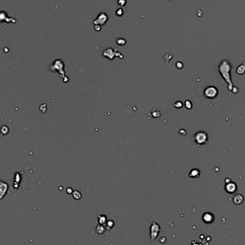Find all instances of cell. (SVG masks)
Returning <instances> with one entry per match:
<instances>
[{"instance_id": "cb8c5ba5", "label": "cell", "mask_w": 245, "mask_h": 245, "mask_svg": "<svg viewBox=\"0 0 245 245\" xmlns=\"http://www.w3.org/2000/svg\"><path fill=\"white\" fill-rule=\"evenodd\" d=\"M179 133H181V135H182V136H185V134H186V131H185V130H184V129L180 130Z\"/></svg>"}, {"instance_id": "8fae6325", "label": "cell", "mask_w": 245, "mask_h": 245, "mask_svg": "<svg viewBox=\"0 0 245 245\" xmlns=\"http://www.w3.org/2000/svg\"><path fill=\"white\" fill-rule=\"evenodd\" d=\"M97 221H98V224H99L105 225L106 224H107V221H108L107 216V215L102 214H98Z\"/></svg>"}, {"instance_id": "d6986e66", "label": "cell", "mask_w": 245, "mask_h": 245, "mask_svg": "<svg viewBox=\"0 0 245 245\" xmlns=\"http://www.w3.org/2000/svg\"><path fill=\"white\" fill-rule=\"evenodd\" d=\"M116 15L117 16H122L124 14V10L122 8H119L116 10L115 12Z\"/></svg>"}, {"instance_id": "603a6c76", "label": "cell", "mask_w": 245, "mask_h": 245, "mask_svg": "<svg viewBox=\"0 0 245 245\" xmlns=\"http://www.w3.org/2000/svg\"><path fill=\"white\" fill-rule=\"evenodd\" d=\"M94 30H96V32H99V31H101V25H94Z\"/></svg>"}, {"instance_id": "4fadbf2b", "label": "cell", "mask_w": 245, "mask_h": 245, "mask_svg": "<svg viewBox=\"0 0 245 245\" xmlns=\"http://www.w3.org/2000/svg\"><path fill=\"white\" fill-rule=\"evenodd\" d=\"M200 176V171L198 169H193L190 171L189 174V177L190 178H199Z\"/></svg>"}, {"instance_id": "2e32d148", "label": "cell", "mask_w": 245, "mask_h": 245, "mask_svg": "<svg viewBox=\"0 0 245 245\" xmlns=\"http://www.w3.org/2000/svg\"><path fill=\"white\" fill-rule=\"evenodd\" d=\"M72 196L73 197V199H76V200H80L81 199V197H82V195H81V192L78 191H73V192L72 194Z\"/></svg>"}, {"instance_id": "9c48e42d", "label": "cell", "mask_w": 245, "mask_h": 245, "mask_svg": "<svg viewBox=\"0 0 245 245\" xmlns=\"http://www.w3.org/2000/svg\"><path fill=\"white\" fill-rule=\"evenodd\" d=\"M8 190V184L6 182H4L3 181H1V184H0V199H2L4 197V196L7 194Z\"/></svg>"}, {"instance_id": "7402d4cb", "label": "cell", "mask_w": 245, "mask_h": 245, "mask_svg": "<svg viewBox=\"0 0 245 245\" xmlns=\"http://www.w3.org/2000/svg\"><path fill=\"white\" fill-rule=\"evenodd\" d=\"M185 108L189 110L191 109L192 107H193V104H192V103L190 101V100H186V101L185 102Z\"/></svg>"}, {"instance_id": "9a60e30c", "label": "cell", "mask_w": 245, "mask_h": 245, "mask_svg": "<svg viewBox=\"0 0 245 245\" xmlns=\"http://www.w3.org/2000/svg\"><path fill=\"white\" fill-rule=\"evenodd\" d=\"M237 73L239 75H243L245 73V62L242 63V65H240L237 68Z\"/></svg>"}, {"instance_id": "7c38bea8", "label": "cell", "mask_w": 245, "mask_h": 245, "mask_svg": "<svg viewBox=\"0 0 245 245\" xmlns=\"http://www.w3.org/2000/svg\"><path fill=\"white\" fill-rule=\"evenodd\" d=\"M149 115H150V116L152 117L153 119L157 120V119H159V118H160V116H161V112H160V110L159 109L154 108V109L152 110V111L150 112Z\"/></svg>"}, {"instance_id": "e0dca14e", "label": "cell", "mask_w": 245, "mask_h": 245, "mask_svg": "<svg viewBox=\"0 0 245 245\" xmlns=\"http://www.w3.org/2000/svg\"><path fill=\"white\" fill-rule=\"evenodd\" d=\"M116 44L118 45L124 46L127 43V41H126V40H125V39H124V38H118L117 40H116Z\"/></svg>"}, {"instance_id": "44dd1931", "label": "cell", "mask_w": 245, "mask_h": 245, "mask_svg": "<svg viewBox=\"0 0 245 245\" xmlns=\"http://www.w3.org/2000/svg\"><path fill=\"white\" fill-rule=\"evenodd\" d=\"M127 0H117V4L120 7H125L127 4Z\"/></svg>"}, {"instance_id": "7a4b0ae2", "label": "cell", "mask_w": 245, "mask_h": 245, "mask_svg": "<svg viewBox=\"0 0 245 245\" xmlns=\"http://www.w3.org/2000/svg\"><path fill=\"white\" fill-rule=\"evenodd\" d=\"M102 55L109 60H113L114 58H119L122 59L124 58L120 52H117V49H114L111 47H107L104 49L102 52Z\"/></svg>"}, {"instance_id": "d4e9b609", "label": "cell", "mask_w": 245, "mask_h": 245, "mask_svg": "<svg viewBox=\"0 0 245 245\" xmlns=\"http://www.w3.org/2000/svg\"><path fill=\"white\" fill-rule=\"evenodd\" d=\"M73 192V191L72 190L71 188H68V189H67V193L68 194H72Z\"/></svg>"}, {"instance_id": "52a82bcc", "label": "cell", "mask_w": 245, "mask_h": 245, "mask_svg": "<svg viewBox=\"0 0 245 245\" xmlns=\"http://www.w3.org/2000/svg\"><path fill=\"white\" fill-rule=\"evenodd\" d=\"M96 232L100 236H104V234H108L109 233L110 229L109 228L107 227V225H102V224H98L97 226H96Z\"/></svg>"}, {"instance_id": "3957f363", "label": "cell", "mask_w": 245, "mask_h": 245, "mask_svg": "<svg viewBox=\"0 0 245 245\" xmlns=\"http://www.w3.org/2000/svg\"><path fill=\"white\" fill-rule=\"evenodd\" d=\"M194 141L198 146L204 145L208 141V135L203 131H199L195 134Z\"/></svg>"}, {"instance_id": "ffe728a7", "label": "cell", "mask_w": 245, "mask_h": 245, "mask_svg": "<svg viewBox=\"0 0 245 245\" xmlns=\"http://www.w3.org/2000/svg\"><path fill=\"white\" fill-rule=\"evenodd\" d=\"M173 106L177 109H180L183 107V103L181 101H176L173 104Z\"/></svg>"}, {"instance_id": "30bf717a", "label": "cell", "mask_w": 245, "mask_h": 245, "mask_svg": "<svg viewBox=\"0 0 245 245\" xmlns=\"http://www.w3.org/2000/svg\"><path fill=\"white\" fill-rule=\"evenodd\" d=\"M225 189H226V191L228 193L232 194L235 192V191L237 190V185L233 182H229V184L226 185Z\"/></svg>"}, {"instance_id": "277c9868", "label": "cell", "mask_w": 245, "mask_h": 245, "mask_svg": "<svg viewBox=\"0 0 245 245\" xmlns=\"http://www.w3.org/2000/svg\"><path fill=\"white\" fill-rule=\"evenodd\" d=\"M219 91L214 86L207 87L203 91V95L208 99H214L217 97Z\"/></svg>"}, {"instance_id": "ac0fdd59", "label": "cell", "mask_w": 245, "mask_h": 245, "mask_svg": "<svg viewBox=\"0 0 245 245\" xmlns=\"http://www.w3.org/2000/svg\"><path fill=\"white\" fill-rule=\"evenodd\" d=\"M114 224H115V223H114V221L111 220V219H109V220L107 221V224H106V225L107 226V227L109 228L110 229H111L113 227H114Z\"/></svg>"}, {"instance_id": "8992f818", "label": "cell", "mask_w": 245, "mask_h": 245, "mask_svg": "<svg viewBox=\"0 0 245 245\" xmlns=\"http://www.w3.org/2000/svg\"><path fill=\"white\" fill-rule=\"evenodd\" d=\"M160 231V226H159L156 222H152L150 226V237L152 241H154L155 240H156L157 237H158Z\"/></svg>"}, {"instance_id": "5bb4252c", "label": "cell", "mask_w": 245, "mask_h": 245, "mask_svg": "<svg viewBox=\"0 0 245 245\" xmlns=\"http://www.w3.org/2000/svg\"><path fill=\"white\" fill-rule=\"evenodd\" d=\"M243 200H244V198H243L242 195L241 194H236L234 196V202L236 204H242L243 202Z\"/></svg>"}, {"instance_id": "6da1fadb", "label": "cell", "mask_w": 245, "mask_h": 245, "mask_svg": "<svg viewBox=\"0 0 245 245\" xmlns=\"http://www.w3.org/2000/svg\"><path fill=\"white\" fill-rule=\"evenodd\" d=\"M231 65L229 60H224L220 62L219 67H218V70L220 73L221 76L224 79L226 83L228 84V89L229 91H232L234 85H233L232 82H231Z\"/></svg>"}, {"instance_id": "ba28073f", "label": "cell", "mask_w": 245, "mask_h": 245, "mask_svg": "<svg viewBox=\"0 0 245 245\" xmlns=\"http://www.w3.org/2000/svg\"><path fill=\"white\" fill-rule=\"evenodd\" d=\"M51 67H53V69L52 70H60V73H63L64 74V70H63V67H64V63H63V62L61 60L58 59V60H55V61L53 62V65H51Z\"/></svg>"}, {"instance_id": "5b68a950", "label": "cell", "mask_w": 245, "mask_h": 245, "mask_svg": "<svg viewBox=\"0 0 245 245\" xmlns=\"http://www.w3.org/2000/svg\"><path fill=\"white\" fill-rule=\"evenodd\" d=\"M109 20V16L107 15V13L105 12H101L99 14L96 16V19L93 20V25H99L101 26L105 25L107 24V21Z\"/></svg>"}]
</instances>
